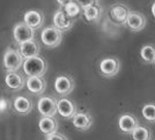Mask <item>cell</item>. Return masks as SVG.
Wrapping results in <instances>:
<instances>
[{
  "label": "cell",
  "instance_id": "obj_11",
  "mask_svg": "<svg viewBox=\"0 0 155 140\" xmlns=\"http://www.w3.org/2000/svg\"><path fill=\"white\" fill-rule=\"evenodd\" d=\"M146 17L140 12H130L126 21V26L134 32H139L146 27Z\"/></svg>",
  "mask_w": 155,
  "mask_h": 140
},
{
  "label": "cell",
  "instance_id": "obj_10",
  "mask_svg": "<svg viewBox=\"0 0 155 140\" xmlns=\"http://www.w3.org/2000/svg\"><path fill=\"white\" fill-rule=\"evenodd\" d=\"M74 19L71 18L66 14L63 9H59L55 12L53 17V24L57 29H59L61 32L67 31L74 26Z\"/></svg>",
  "mask_w": 155,
  "mask_h": 140
},
{
  "label": "cell",
  "instance_id": "obj_24",
  "mask_svg": "<svg viewBox=\"0 0 155 140\" xmlns=\"http://www.w3.org/2000/svg\"><path fill=\"white\" fill-rule=\"evenodd\" d=\"M63 9L65 11L66 14L72 19H74L76 17H78L80 15V12H81V6L78 4L77 1H74V0H72L69 4H67Z\"/></svg>",
  "mask_w": 155,
  "mask_h": 140
},
{
  "label": "cell",
  "instance_id": "obj_1",
  "mask_svg": "<svg viewBox=\"0 0 155 140\" xmlns=\"http://www.w3.org/2000/svg\"><path fill=\"white\" fill-rule=\"evenodd\" d=\"M48 70V63L45 58L35 56L32 58L25 59L23 71L28 77H42Z\"/></svg>",
  "mask_w": 155,
  "mask_h": 140
},
{
  "label": "cell",
  "instance_id": "obj_13",
  "mask_svg": "<svg viewBox=\"0 0 155 140\" xmlns=\"http://www.w3.org/2000/svg\"><path fill=\"white\" fill-rule=\"evenodd\" d=\"M44 22H45V16L41 11L31 9V11L25 12L24 23H26L32 29H34V30L41 28L42 25H44Z\"/></svg>",
  "mask_w": 155,
  "mask_h": 140
},
{
  "label": "cell",
  "instance_id": "obj_3",
  "mask_svg": "<svg viewBox=\"0 0 155 140\" xmlns=\"http://www.w3.org/2000/svg\"><path fill=\"white\" fill-rule=\"evenodd\" d=\"M41 42L48 48H56L62 42V32L54 26H48L41 31Z\"/></svg>",
  "mask_w": 155,
  "mask_h": 140
},
{
  "label": "cell",
  "instance_id": "obj_28",
  "mask_svg": "<svg viewBox=\"0 0 155 140\" xmlns=\"http://www.w3.org/2000/svg\"><path fill=\"white\" fill-rule=\"evenodd\" d=\"M71 1H72V0H57V2L59 3V5H61L63 9L67 5V4L71 3Z\"/></svg>",
  "mask_w": 155,
  "mask_h": 140
},
{
  "label": "cell",
  "instance_id": "obj_5",
  "mask_svg": "<svg viewBox=\"0 0 155 140\" xmlns=\"http://www.w3.org/2000/svg\"><path fill=\"white\" fill-rule=\"evenodd\" d=\"M12 33H14L15 41L20 45L34 39V29H32L24 22L15 25Z\"/></svg>",
  "mask_w": 155,
  "mask_h": 140
},
{
  "label": "cell",
  "instance_id": "obj_19",
  "mask_svg": "<svg viewBox=\"0 0 155 140\" xmlns=\"http://www.w3.org/2000/svg\"><path fill=\"white\" fill-rule=\"evenodd\" d=\"M33 104H32L31 100L27 97L19 96L15 97L14 101V108L21 115H27L31 112Z\"/></svg>",
  "mask_w": 155,
  "mask_h": 140
},
{
  "label": "cell",
  "instance_id": "obj_8",
  "mask_svg": "<svg viewBox=\"0 0 155 140\" xmlns=\"http://www.w3.org/2000/svg\"><path fill=\"white\" fill-rule=\"evenodd\" d=\"M130 12H131L130 9L126 5H124V4L116 3L110 7L109 14L114 23L122 25V24H126L127 18H128Z\"/></svg>",
  "mask_w": 155,
  "mask_h": 140
},
{
  "label": "cell",
  "instance_id": "obj_17",
  "mask_svg": "<svg viewBox=\"0 0 155 140\" xmlns=\"http://www.w3.org/2000/svg\"><path fill=\"white\" fill-rule=\"evenodd\" d=\"M5 84L12 90H21L26 84V80L17 72H9L5 76Z\"/></svg>",
  "mask_w": 155,
  "mask_h": 140
},
{
  "label": "cell",
  "instance_id": "obj_20",
  "mask_svg": "<svg viewBox=\"0 0 155 140\" xmlns=\"http://www.w3.org/2000/svg\"><path fill=\"white\" fill-rule=\"evenodd\" d=\"M84 17L85 19L87 20L90 23H94V22H97L101 17L102 14V9L101 5L98 3L93 4V5L87 7V9H84Z\"/></svg>",
  "mask_w": 155,
  "mask_h": 140
},
{
  "label": "cell",
  "instance_id": "obj_12",
  "mask_svg": "<svg viewBox=\"0 0 155 140\" xmlns=\"http://www.w3.org/2000/svg\"><path fill=\"white\" fill-rule=\"evenodd\" d=\"M118 127L123 133L131 134L139 127V121L132 114H122V115H120L118 119Z\"/></svg>",
  "mask_w": 155,
  "mask_h": 140
},
{
  "label": "cell",
  "instance_id": "obj_14",
  "mask_svg": "<svg viewBox=\"0 0 155 140\" xmlns=\"http://www.w3.org/2000/svg\"><path fill=\"white\" fill-rule=\"evenodd\" d=\"M72 125L79 131H87L93 125V118L88 112H78L72 118Z\"/></svg>",
  "mask_w": 155,
  "mask_h": 140
},
{
  "label": "cell",
  "instance_id": "obj_27",
  "mask_svg": "<svg viewBox=\"0 0 155 140\" xmlns=\"http://www.w3.org/2000/svg\"><path fill=\"white\" fill-rule=\"evenodd\" d=\"M8 106H9V102L6 99H4V97H1V101H0V111H1V113L5 112L6 109L8 108Z\"/></svg>",
  "mask_w": 155,
  "mask_h": 140
},
{
  "label": "cell",
  "instance_id": "obj_2",
  "mask_svg": "<svg viewBox=\"0 0 155 140\" xmlns=\"http://www.w3.org/2000/svg\"><path fill=\"white\" fill-rule=\"evenodd\" d=\"M24 57L19 50L7 49L3 56V66L7 72H17L24 64Z\"/></svg>",
  "mask_w": 155,
  "mask_h": 140
},
{
  "label": "cell",
  "instance_id": "obj_21",
  "mask_svg": "<svg viewBox=\"0 0 155 140\" xmlns=\"http://www.w3.org/2000/svg\"><path fill=\"white\" fill-rule=\"evenodd\" d=\"M141 57L146 63H153L155 59V46L153 45H145L141 49Z\"/></svg>",
  "mask_w": 155,
  "mask_h": 140
},
{
  "label": "cell",
  "instance_id": "obj_25",
  "mask_svg": "<svg viewBox=\"0 0 155 140\" xmlns=\"http://www.w3.org/2000/svg\"><path fill=\"white\" fill-rule=\"evenodd\" d=\"M77 2L83 9H87V7H89L91 5H93V4L98 3V2H97V0H77Z\"/></svg>",
  "mask_w": 155,
  "mask_h": 140
},
{
  "label": "cell",
  "instance_id": "obj_16",
  "mask_svg": "<svg viewBox=\"0 0 155 140\" xmlns=\"http://www.w3.org/2000/svg\"><path fill=\"white\" fill-rule=\"evenodd\" d=\"M38 128L41 133L49 136V135L57 133L58 130V121L54 116H42L39 119Z\"/></svg>",
  "mask_w": 155,
  "mask_h": 140
},
{
  "label": "cell",
  "instance_id": "obj_29",
  "mask_svg": "<svg viewBox=\"0 0 155 140\" xmlns=\"http://www.w3.org/2000/svg\"><path fill=\"white\" fill-rule=\"evenodd\" d=\"M151 12H152V16H153V18L155 19V1L152 3V5H151Z\"/></svg>",
  "mask_w": 155,
  "mask_h": 140
},
{
  "label": "cell",
  "instance_id": "obj_22",
  "mask_svg": "<svg viewBox=\"0 0 155 140\" xmlns=\"http://www.w3.org/2000/svg\"><path fill=\"white\" fill-rule=\"evenodd\" d=\"M134 140H151V131L149 128L144 126H139L131 133Z\"/></svg>",
  "mask_w": 155,
  "mask_h": 140
},
{
  "label": "cell",
  "instance_id": "obj_4",
  "mask_svg": "<svg viewBox=\"0 0 155 140\" xmlns=\"http://www.w3.org/2000/svg\"><path fill=\"white\" fill-rule=\"evenodd\" d=\"M99 71L106 78L115 77L120 71V60L116 57H106L99 62Z\"/></svg>",
  "mask_w": 155,
  "mask_h": 140
},
{
  "label": "cell",
  "instance_id": "obj_30",
  "mask_svg": "<svg viewBox=\"0 0 155 140\" xmlns=\"http://www.w3.org/2000/svg\"><path fill=\"white\" fill-rule=\"evenodd\" d=\"M153 64H154V66H155V59H154V61H153Z\"/></svg>",
  "mask_w": 155,
  "mask_h": 140
},
{
  "label": "cell",
  "instance_id": "obj_18",
  "mask_svg": "<svg viewBox=\"0 0 155 140\" xmlns=\"http://www.w3.org/2000/svg\"><path fill=\"white\" fill-rule=\"evenodd\" d=\"M39 50H41V47H39L38 43H37L35 39H32V41L26 42V43L20 45V48H19L20 53L22 54V56L25 59L38 56Z\"/></svg>",
  "mask_w": 155,
  "mask_h": 140
},
{
  "label": "cell",
  "instance_id": "obj_23",
  "mask_svg": "<svg viewBox=\"0 0 155 140\" xmlns=\"http://www.w3.org/2000/svg\"><path fill=\"white\" fill-rule=\"evenodd\" d=\"M142 114L147 121L155 124V103H148L142 108Z\"/></svg>",
  "mask_w": 155,
  "mask_h": 140
},
{
  "label": "cell",
  "instance_id": "obj_9",
  "mask_svg": "<svg viewBox=\"0 0 155 140\" xmlns=\"http://www.w3.org/2000/svg\"><path fill=\"white\" fill-rule=\"evenodd\" d=\"M77 109L76 103L68 97H62L58 100L57 110L60 116H62L63 118H74V116L78 113Z\"/></svg>",
  "mask_w": 155,
  "mask_h": 140
},
{
  "label": "cell",
  "instance_id": "obj_7",
  "mask_svg": "<svg viewBox=\"0 0 155 140\" xmlns=\"http://www.w3.org/2000/svg\"><path fill=\"white\" fill-rule=\"evenodd\" d=\"M57 103L58 101L53 97H41L37 103V109L42 116H55L58 112Z\"/></svg>",
  "mask_w": 155,
  "mask_h": 140
},
{
  "label": "cell",
  "instance_id": "obj_15",
  "mask_svg": "<svg viewBox=\"0 0 155 140\" xmlns=\"http://www.w3.org/2000/svg\"><path fill=\"white\" fill-rule=\"evenodd\" d=\"M26 86L31 94L39 96L46 90L47 82L42 77H28L26 80Z\"/></svg>",
  "mask_w": 155,
  "mask_h": 140
},
{
  "label": "cell",
  "instance_id": "obj_26",
  "mask_svg": "<svg viewBox=\"0 0 155 140\" xmlns=\"http://www.w3.org/2000/svg\"><path fill=\"white\" fill-rule=\"evenodd\" d=\"M46 140H68V139H67V137L65 135H63L61 133H55V134L47 136Z\"/></svg>",
  "mask_w": 155,
  "mask_h": 140
},
{
  "label": "cell",
  "instance_id": "obj_6",
  "mask_svg": "<svg viewBox=\"0 0 155 140\" xmlns=\"http://www.w3.org/2000/svg\"><path fill=\"white\" fill-rule=\"evenodd\" d=\"M54 88L58 94L65 97L74 88V80L69 75H59L54 82Z\"/></svg>",
  "mask_w": 155,
  "mask_h": 140
}]
</instances>
